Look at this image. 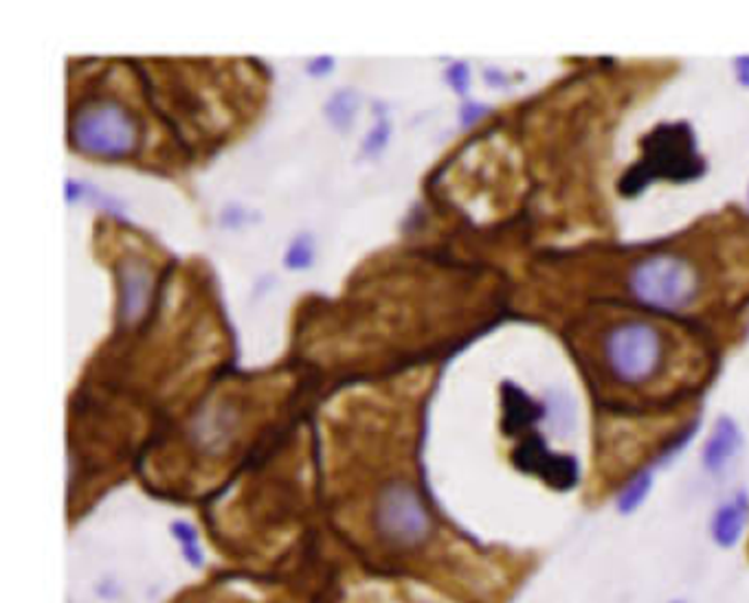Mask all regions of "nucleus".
<instances>
[{"mask_svg": "<svg viewBox=\"0 0 749 603\" xmlns=\"http://www.w3.org/2000/svg\"><path fill=\"white\" fill-rule=\"evenodd\" d=\"M666 338L661 329L642 318H629L607 329L602 360L609 375L624 386L653 382L666 362Z\"/></svg>", "mask_w": 749, "mask_h": 603, "instance_id": "nucleus-1", "label": "nucleus"}, {"mask_svg": "<svg viewBox=\"0 0 749 603\" xmlns=\"http://www.w3.org/2000/svg\"><path fill=\"white\" fill-rule=\"evenodd\" d=\"M629 290L648 310L683 312L699 297L701 275L683 255L655 253L635 262L629 272Z\"/></svg>", "mask_w": 749, "mask_h": 603, "instance_id": "nucleus-2", "label": "nucleus"}, {"mask_svg": "<svg viewBox=\"0 0 749 603\" xmlns=\"http://www.w3.org/2000/svg\"><path fill=\"white\" fill-rule=\"evenodd\" d=\"M76 146L95 156H124L137 143V128L115 102H95L73 121Z\"/></svg>", "mask_w": 749, "mask_h": 603, "instance_id": "nucleus-3", "label": "nucleus"}, {"mask_svg": "<svg viewBox=\"0 0 749 603\" xmlns=\"http://www.w3.org/2000/svg\"><path fill=\"white\" fill-rule=\"evenodd\" d=\"M694 167L696 156L690 132L683 130V126H668L648 139L644 161L639 167L631 170L624 187L642 189V185H646L655 176L679 181L692 176Z\"/></svg>", "mask_w": 749, "mask_h": 603, "instance_id": "nucleus-4", "label": "nucleus"}, {"mask_svg": "<svg viewBox=\"0 0 749 603\" xmlns=\"http://www.w3.org/2000/svg\"><path fill=\"white\" fill-rule=\"evenodd\" d=\"M377 526L394 546L412 548L427 537L429 515L410 485L394 483L379 500Z\"/></svg>", "mask_w": 749, "mask_h": 603, "instance_id": "nucleus-5", "label": "nucleus"}, {"mask_svg": "<svg viewBox=\"0 0 749 603\" xmlns=\"http://www.w3.org/2000/svg\"><path fill=\"white\" fill-rule=\"evenodd\" d=\"M517 463L521 465V469L539 474L548 485H552L556 489H569L578 480L576 461L572 456H565V454H552L548 450V445L537 437L528 439L519 448Z\"/></svg>", "mask_w": 749, "mask_h": 603, "instance_id": "nucleus-6", "label": "nucleus"}, {"mask_svg": "<svg viewBox=\"0 0 749 603\" xmlns=\"http://www.w3.org/2000/svg\"><path fill=\"white\" fill-rule=\"evenodd\" d=\"M749 522V498L745 491L734 494L723 505L716 507L710 520V535L716 546L734 548L745 533Z\"/></svg>", "mask_w": 749, "mask_h": 603, "instance_id": "nucleus-7", "label": "nucleus"}, {"mask_svg": "<svg viewBox=\"0 0 749 603\" xmlns=\"http://www.w3.org/2000/svg\"><path fill=\"white\" fill-rule=\"evenodd\" d=\"M740 443H742V437H740L736 421L729 417L716 419L710 437L703 443V452H701L703 467L712 474L725 469L727 463L738 454Z\"/></svg>", "mask_w": 749, "mask_h": 603, "instance_id": "nucleus-8", "label": "nucleus"}, {"mask_svg": "<svg viewBox=\"0 0 749 603\" xmlns=\"http://www.w3.org/2000/svg\"><path fill=\"white\" fill-rule=\"evenodd\" d=\"M150 297V272L139 262H128L124 268V312L132 321L137 318Z\"/></svg>", "mask_w": 749, "mask_h": 603, "instance_id": "nucleus-9", "label": "nucleus"}, {"mask_svg": "<svg viewBox=\"0 0 749 603\" xmlns=\"http://www.w3.org/2000/svg\"><path fill=\"white\" fill-rule=\"evenodd\" d=\"M653 489V472L650 469H639L635 476H631V480L620 489L618 498H615V509L622 515L633 513L635 509H639L644 505V500L648 498Z\"/></svg>", "mask_w": 749, "mask_h": 603, "instance_id": "nucleus-10", "label": "nucleus"}, {"mask_svg": "<svg viewBox=\"0 0 749 603\" xmlns=\"http://www.w3.org/2000/svg\"><path fill=\"white\" fill-rule=\"evenodd\" d=\"M312 240L310 237H297L292 242V246L286 253V266L292 270H301L308 268L312 264Z\"/></svg>", "mask_w": 749, "mask_h": 603, "instance_id": "nucleus-11", "label": "nucleus"}, {"mask_svg": "<svg viewBox=\"0 0 749 603\" xmlns=\"http://www.w3.org/2000/svg\"><path fill=\"white\" fill-rule=\"evenodd\" d=\"M330 108H334L332 121L338 124V126H343V121H347V119L352 117V97H349V93H341L338 97H334L332 104H330ZM330 108H327V111H330Z\"/></svg>", "mask_w": 749, "mask_h": 603, "instance_id": "nucleus-12", "label": "nucleus"}, {"mask_svg": "<svg viewBox=\"0 0 749 603\" xmlns=\"http://www.w3.org/2000/svg\"><path fill=\"white\" fill-rule=\"evenodd\" d=\"M736 76H738V80L745 86H749V58H738L736 60Z\"/></svg>", "mask_w": 749, "mask_h": 603, "instance_id": "nucleus-13", "label": "nucleus"}, {"mask_svg": "<svg viewBox=\"0 0 749 603\" xmlns=\"http://www.w3.org/2000/svg\"><path fill=\"white\" fill-rule=\"evenodd\" d=\"M670 603H683V601H670Z\"/></svg>", "mask_w": 749, "mask_h": 603, "instance_id": "nucleus-14", "label": "nucleus"}]
</instances>
